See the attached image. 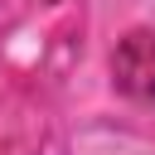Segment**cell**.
<instances>
[{
  "label": "cell",
  "instance_id": "6da1fadb",
  "mask_svg": "<svg viewBox=\"0 0 155 155\" xmlns=\"http://www.w3.org/2000/svg\"><path fill=\"white\" fill-rule=\"evenodd\" d=\"M111 78L121 92L140 97V102H155V34L150 29H136L116 44L111 53Z\"/></svg>",
  "mask_w": 155,
  "mask_h": 155
}]
</instances>
